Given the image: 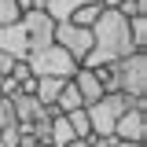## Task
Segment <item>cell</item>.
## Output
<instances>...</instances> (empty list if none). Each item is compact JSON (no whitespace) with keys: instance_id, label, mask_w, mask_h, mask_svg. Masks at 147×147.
<instances>
[{"instance_id":"obj_1","label":"cell","mask_w":147,"mask_h":147,"mask_svg":"<svg viewBox=\"0 0 147 147\" xmlns=\"http://www.w3.org/2000/svg\"><path fill=\"white\" fill-rule=\"evenodd\" d=\"M136 52L132 37H129V18L118 11V7H103L99 18L92 22V48L85 52L81 66H103V63H114L121 55Z\"/></svg>"},{"instance_id":"obj_2","label":"cell","mask_w":147,"mask_h":147,"mask_svg":"<svg viewBox=\"0 0 147 147\" xmlns=\"http://www.w3.org/2000/svg\"><path fill=\"white\" fill-rule=\"evenodd\" d=\"M110 70H114V81H118V92H125V96H147V52L144 48L114 59Z\"/></svg>"},{"instance_id":"obj_3","label":"cell","mask_w":147,"mask_h":147,"mask_svg":"<svg viewBox=\"0 0 147 147\" xmlns=\"http://www.w3.org/2000/svg\"><path fill=\"white\" fill-rule=\"evenodd\" d=\"M26 66L33 70V77H40V74H55V77H74V70L81 66L77 59H74L66 48H59L55 40H48L44 48H37V52L26 55Z\"/></svg>"},{"instance_id":"obj_4","label":"cell","mask_w":147,"mask_h":147,"mask_svg":"<svg viewBox=\"0 0 147 147\" xmlns=\"http://www.w3.org/2000/svg\"><path fill=\"white\" fill-rule=\"evenodd\" d=\"M129 103H132V96H125V92H103L96 103H85L92 132H114V121L129 110Z\"/></svg>"},{"instance_id":"obj_5","label":"cell","mask_w":147,"mask_h":147,"mask_svg":"<svg viewBox=\"0 0 147 147\" xmlns=\"http://www.w3.org/2000/svg\"><path fill=\"white\" fill-rule=\"evenodd\" d=\"M52 40L59 44V48H66V52L81 63L85 52L92 48V26H77V22H70V18H63V22L52 26Z\"/></svg>"},{"instance_id":"obj_6","label":"cell","mask_w":147,"mask_h":147,"mask_svg":"<svg viewBox=\"0 0 147 147\" xmlns=\"http://www.w3.org/2000/svg\"><path fill=\"white\" fill-rule=\"evenodd\" d=\"M118 140H147V96H132L129 110L114 121Z\"/></svg>"},{"instance_id":"obj_7","label":"cell","mask_w":147,"mask_h":147,"mask_svg":"<svg viewBox=\"0 0 147 147\" xmlns=\"http://www.w3.org/2000/svg\"><path fill=\"white\" fill-rule=\"evenodd\" d=\"M11 99V107H15V118H18V125H30L37 114H40V99H37L33 92H15V96H7Z\"/></svg>"},{"instance_id":"obj_8","label":"cell","mask_w":147,"mask_h":147,"mask_svg":"<svg viewBox=\"0 0 147 147\" xmlns=\"http://www.w3.org/2000/svg\"><path fill=\"white\" fill-rule=\"evenodd\" d=\"M63 81H66V77H55V74H40V77H37L33 96L40 99V103H55V96H59V88H63Z\"/></svg>"},{"instance_id":"obj_9","label":"cell","mask_w":147,"mask_h":147,"mask_svg":"<svg viewBox=\"0 0 147 147\" xmlns=\"http://www.w3.org/2000/svg\"><path fill=\"white\" fill-rule=\"evenodd\" d=\"M66 140H74V129H70V121H66V114L55 110V114H52V129H48V144L63 147Z\"/></svg>"},{"instance_id":"obj_10","label":"cell","mask_w":147,"mask_h":147,"mask_svg":"<svg viewBox=\"0 0 147 147\" xmlns=\"http://www.w3.org/2000/svg\"><path fill=\"white\" fill-rule=\"evenodd\" d=\"M55 107H59V110L85 107V99H81V92H77V85H74V77H66V81H63V88H59V96H55Z\"/></svg>"},{"instance_id":"obj_11","label":"cell","mask_w":147,"mask_h":147,"mask_svg":"<svg viewBox=\"0 0 147 147\" xmlns=\"http://www.w3.org/2000/svg\"><path fill=\"white\" fill-rule=\"evenodd\" d=\"M99 11H103V4H99V0H88V4H81V7H74L70 15V22H77V26H92V22H96V18H99Z\"/></svg>"},{"instance_id":"obj_12","label":"cell","mask_w":147,"mask_h":147,"mask_svg":"<svg viewBox=\"0 0 147 147\" xmlns=\"http://www.w3.org/2000/svg\"><path fill=\"white\" fill-rule=\"evenodd\" d=\"M63 114H66V121H70L74 136H88V132H92V121H88V110H85V107H74V110H63Z\"/></svg>"},{"instance_id":"obj_13","label":"cell","mask_w":147,"mask_h":147,"mask_svg":"<svg viewBox=\"0 0 147 147\" xmlns=\"http://www.w3.org/2000/svg\"><path fill=\"white\" fill-rule=\"evenodd\" d=\"M81 4H88V0H44V11H48L55 22H63V18L70 15L74 7H81Z\"/></svg>"},{"instance_id":"obj_14","label":"cell","mask_w":147,"mask_h":147,"mask_svg":"<svg viewBox=\"0 0 147 147\" xmlns=\"http://www.w3.org/2000/svg\"><path fill=\"white\" fill-rule=\"evenodd\" d=\"M129 37L136 48H147V15H132L129 18Z\"/></svg>"},{"instance_id":"obj_15","label":"cell","mask_w":147,"mask_h":147,"mask_svg":"<svg viewBox=\"0 0 147 147\" xmlns=\"http://www.w3.org/2000/svg\"><path fill=\"white\" fill-rule=\"evenodd\" d=\"M18 125V118H15V107H11V99L4 96L0 99V129H15Z\"/></svg>"},{"instance_id":"obj_16","label":"cell","mask_w":147,"mask_h":147,"mask_svg":"<svg viewBox=\"0 0 147 147\" xmlns=\"http://www.w3.org/2000/svg\"><path fill=\"white\" fill-rule=\"evenodd\" d=\"M118 11L125 18H132V15H147V0H121L118 4Z\"/></svg>"},{"instance_id":"obj_17","label":"cell","mask_w":147,"mask_h":147,"mask_svg":"<svg viewBox=\"0 0 147 147\" xmlns=\"http://www.w3.org/2000/svg\"><path fill=\"white\" fill-rule=\"evenodd\" d=\"M11 18H18L15 0H0V22H11Z\"/></svg>"},{"instance_id":"obj_18","label":"cell","mask_w":147,"mask_h":147,"mask_svg":"<svg viewBox=\"0 0 147 147\" xmlns=\"http://www.w3.org/2000/svg\"><path fill=\"white\" fill-rule=\"evenodd\" d=\"M114 147H147V140H114Z\"/></svg>"},{"instance_id":"obj_19","label":"cell","mask_w":147,"mask_h":147,"mask_svg":"<svg viewBox=\"0 0 147 147\" xmlns=\"http://www.w3.org/2000/svg\"><path fill=\"white\" fill-rule=\"evenodd\" d=\"M63 147H88V140H85V136H74V140H66Z\"/></svg>"},{"instance_id":"obj_20","label":"cell","mask_w":147,"mask_h":147,"mask_svg":"<svg viewBox=\"0 0 147 147\" xmlns=\"http://www.w3.org/2000/svg\"><path fill=\"white\" fill-rule=\"evenodd\" d=\"M37 147H55V144H37Z\"/></svg>"},{"instance_id":"obj_21","label":"cell","mask_w":147,"mask_h":147,"mask_svg":"<svg viewBox=\"0 0 147 147\" xmlns=\"http://www.w3.org/2000/svg\"><path fill=\"white\" fill-rule=\"evenodd\" d=\"M0 99H4V88H0Z\"/></svg>"}]
</instances>
